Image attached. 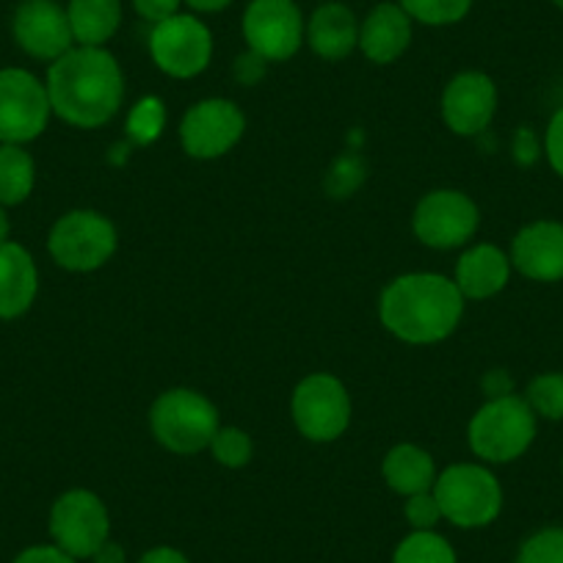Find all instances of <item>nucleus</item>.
Wrapping results in <instances>:
<instances>
[{"mask_svg":"<svg viewBox=\"0 0 563 563\" xmlns=\"http://www.w3.org/2000/svg\"><path fill=\"white\" fill-rule=\"evenodd\" d=\"M246 133V117L227 97L194 102L180 122V144L188 158L216 161L238 147Z\"/></svg>","mask_w":563,"mask_h":563,"instance_id":"ddd939ff","label":"nucleus"},{"mask_svg":"<svg viewBox=\"0 0 563 563\" xmlns=\"http://www.w3.org/2000/svg\"><path fill=\"white\" fill-rule=\"evenodd\" d=\"M307 23L296 0H252L243 12V40L263 62H290L305 45Z\"/></svg>","mask_w":563,"mask_h":563,"instance_id":"9b49d317","label":"nucleus"},{"mask_svg":"<svg viewBox=\"0 0 563 563\" xmlns=\"http://www.w3.org/2000/svg\"><path fill=\"white\" fill-rule=\"evenodd\" d=\"M398 7L415 23L442 29V25L462 23L473 9V0H398Z\"/></svg>","mask_w":563,"mask_h":563,"instance_id":"393cba45","label":"nucleus"},{"mask_svg":"<svg viewBox=\"0 0 563 563\" xmlns=\"http://www.w3.org/2000/svg\"><path fill=\"white\" fill-rule=\"evenodd\" d=\"M323 3H327V0H323Z\"/></svg>","mask_w":563,"mask_h":563,"instance_id":"79ce46f5","label":"nucleus"},{"mask_svg":"<svg viewBox=\"0 0 563 563\" xmlns=\"http://www.w3.org/2000/svg\"><path fill=\"white\" fill-rule=\"evenodd\" d=\"M183 3H188L197 14H216V12H224L232 0H183Z\"/></svg>","mask_w":563,"mask_h":563,"instance_id":"e433bc0d","label":"nucleus"},{"mask_svg":"<svg viewBox=\"0 0 563 563\" xmlns=\"http://www.w3.org/2000/svg\"><path fill=\"white\" fill-rule=\"evenodd\" d=\"M484 389L489 398H503V395L514 393V382L508 378L506 371H492L489 376L484 378Z\"/></svg>","mask_w":563,"mask_h":563,"instance_id":"c9c22d12","label":"nucleus"},{"mask_svg":"<svg viewBox=\"0 0 563 563\" xmlns=\"http://www.w3.org/2000/svg\"><path fill=\"white\" fill-rule=\"evenodd\" d=\"M47 86L29 69H0V144H25L45 133L51 119Z\"/></svg>","mask_w":563,"mask_h":563,"instance_id":"f8f14e48","label":"nucleus"},{"mask_svg":"<svg viewBox=\"0 0 563 563\" xmlns=\"http://www.w3.org/2000/svg\"><path fill=\"white\" fill-rule=\"evenodd\" d=\"M219 429V409L199 389H166L150 409V431H153L155 442L177 456H194V453L208 451Z\"/></svg>","mask_w":563,"mask_h":563,"instance_id":"20e7f679","label":"nucleus"},{"mask_svg":"<svg viewBox=\"0 0 563 563\" xmlns=\"http://www.w3.org/2000/svg\"><path fill=\"white\" fill-rule=\"evenodd\" d=\"M150 56L155 67L175 80H191L210 67L213 34L197 14H175L150 31Z\"/></svg>","mask_w":563,"mask_h":563,"instance_id":"9d476101","label":"nucleus"},{"mask_svg":"<svg viewBox=\"0 0 563 563\" xmlns=\"http://www.w3.org/2000/svg\"><path fill=\"white\" fill-rule=\"evenodd\" d=\"M552 7H558L563 12V0H552Z\"/></svg>","mask_w":563,"mask_h":563,"instance_id":"ea45409f","label":"nucleus"},{"mask_svg":"<svg viewBox=\"0 0 563 563\" xmlns=\"http://www.w3.org/2000/svg\"><path fill=\"white\" fill-rule=\"evenodd\" d=\"M122 558H124L122 550H119L117 544H111V541H108V544L102 547V550L97 552V555L91 558V561H95V563H124Z\"/></svg>","mask_w":563,"mask_h":563,"instance_id":"4c0bfd02","label":"nucleus"},{"mask_svg":"<svg viewBox=\"0 0 563 563\" xmlns=\"http://www.w3.org/2000/svg\"><path fill=\"white\" fill-rule=\"evenodd\" d=\"M265 64H268V62H263V58H260L257 53L246 51V53H243V56L235 62V75H238V80H241V84H246V86L257 84V80L263 78Z\"/></svg>","mask_w":563,"mask_h":563,"instance_id":"72a5a7b5","label":"nucleus"},{"mask_svg":"<svg viewBox=\"0 0 563 563\" xmlns=\"http://www.w3.org/2000/svg\"><path fill=\"white\" fill-rule=\"evenodd\" d=\"M539 434V417L522 395L489 398L467 426L470 451L481 464H511L530 451Z\"/></svg>","mask_w":563,"mask_h":563,"instance_id":"7ed1b4c3","label":"nucleus"},{"mask_svg":"<svg viewBox=\"0 0 563 563\" xmlns=\"http://www.w3.org/2000/svg\"><path fill=\"white\" fill-rule=\"evenodd\" d=\"M544 153H547V161H550L552 172L563 180V108H558V111L552 113L550 124H547Z\"/></svg>","mask_w":563,"mask_h":563,"instance_id":"7c9ffc66","label":"nucleus"},{"mask_svg":"<svg viewBox=\"0 0 563 563\" xmlns=\"http://www.w3.org/2000/svg\"><path fill=\"white\" fill-rule=\"evenodd\" d=\"M393 563H459V555L437 530H409L395 547Z\"/></svg>","mask_w":563,"mask_h":563,"instance_id":"b1692460","label":"nucleus"},{"mask_svg":"<svg viewBox=\"0 0 563 563\" xmlns=\"http://www.w3.org/2000/svg\"><path fill=\"white\" fill-rule=\"evenodd\" d=\"M415 20L395 3H378L360 23V51L367 62L387 67L398 62L411 45Z\"/></svg>","mask_w":563,"mask_h":563,"instance_id":"f3484780","label":"nucleus"},{"mask_svg":"<svg viewBox=\"0 0 563 563\" xmlns=\"http://www.w3.org/2000/svg\"><path fill=\"white\" fill-rule=\"evenodd\" d=\"M53 544L75 561H91L111 541V514L91 489H69L51 508Z\"/></svg>","mask_w":563,"mask_h":563,"instance_id":"6e6552de","label":"nucleus"},{"mask_svg":"<svg viewBox=\"0 0 563 563\" xmlns=\"http://www.w3.org/2000/svg\"><path fill=\"white\" fill-rule=\"evenodd\" d=\"M45 86L53 113L80 130L108 124L124 102L122 67L106 47L75 45L51 64Z\"/></svg>","mask_w":563,"mask_h":563,"instance_id":"f257e3e1","label":"nucleus"},{"mask_svg":"<svg viewBox=\"0 0 563 563\" xmlns=\"http://www.w3.org/2000/svg\"><path fill=\"white\" fill-rule=\"evenodd\" d=\"M14 42L40 62H56L73 51V29H69L67 9L56 0H23L14 12Z\"/></svg>","mask_w":563,"mask_h":563,"instance_id":"2eb2a0df","label":"nucleus"},{"mask_svg":"<svg viewBox=\"0 0 563 563\" xmlns=\"http://www.w3.org/2000/svg\"><path fill=\"white\" fill-rule=\"evenodd\" d=\"M434 497L445 522L462 530H478L503 514V486L497 475L481 462H459L437 475Z\"/></svg>","mask_w":563,"mask_h":563,"instance_id":"39448f33","label":"nucleus"},{"mask_svg":"<svg viewBox=\"0 0 563 563\" xmlns=\"http://www.w3.org/2000/svg\"><path fill=\"white\" fill-rule=\"evenodd\" d=\"M290 415L305 440L327 445L349 431L354 404L345 384L332 373H310L301 378L290 398Z\"/></svg>","mask_w":563,"mask_h":563,"instance_id":"0eeeda50","label":"nucleus"},{"mask_svg":"<svg viewBox=\"0 0 563 563\" xmlns=\"http://www.w3.org/2000/svg\"><path fill=\"white\" fill-rule=\"evenodd\" d=\"M514 563H563V525H547L519 544Z\"/></svg>","mask_w":563,"mask_h":563,"instance_id":"c85d7f7f","label":"nucleus"},{"mask_svg":"<svg viewBox=\"0 0 563 563\" xmlns=\"http://www.w3.org/2000/svg\"><path fill=\"white\" fill-rule=\"evenodd\" d=\"M536 417L550 422L563 420V373L550 371L536 376L522 395Z\"/></svg>","mask_w":563,"mask_h":563,"instance_id":"a878e982","label":"nucleus"},{"mask_svg":"<svg viewBox=\"0 0 563 563\" xmlns=\"http://www.w3.org/2000/svg\"><path fill=\"white\" fill-rule=\"evenodd\" d=\"M464 296L456 282L431 271L400 274L382 290L378 321L409 345H434L451 338L464 318Z\"/></svg>","mask_w":563,"mask_h":563,"instance_id":"f03ea898","label":"nucleus"},{"mask_svg":"<svg viewBox=\"0 0 563 563\" xmlns=\"http://www.w3.org/2000/svg\"><path fill=\"white\" fill-rule=\"evenodd\" d=\"M497 113L495 80L478 69H467L448 80L442 91V119L448 130L464 139L481 135Z\"/></svg>","mask_w":563,"mask_h":563,"instance_id":"4468645a","label":"nucleus"},{"mask_svg":"<svg viewBox=\"0 0 563 563\" xmlns=\"http://www.w3.org/2000/svg\"><path fill=\"white\" fill-rule=\"evenodd\" d=\"M511 271V257L500 246H495V243H475V246H470L459 257L453 282H456L459 294L467 301H486L506 290Z\"/></svg>","mask_w":563,"mask_h":563,"instance_id":"a211bd4d","label":"nucleus"},{"mask_svg":"<svg viewBox=\"0 0 563 563\" xmlns=\"http://www.w3.org/2000/svg\"><path fill=\"white\" fill-rule=\"evenodd\" d=\"M119 235L113 221L100 210H69L53 224L47 252L62 268L89 274L117 254Z\"/></svg>","mask_w":563,"mask_h":563,"instance_id":"423d86ee","label":"nucleus"},{"mask_svg":"<svg viewBox=\"0 0 563 563\" xmlns=\"http://www.w3.org/2000/svg\"><path fill=\"white\" fill-rule=\"evenodd\" d=\"M12 563H80V561H75L73 555L58 550L56 544H36L20 552Z\"/></svg>","mask_w":563,"mask_h":563,"instance_id":"473e14b6","label":"nucleus"},{"mask_svg":"<svg viewBox=\"0 0 563 563\" xmlns=\"http://www.w3.org/2000/svg\"><path fill=\"white\" fill-rule=\"evenodd\" d=\"M305 42L323 62H343L360 47V20L345 3L327 0L307 20Z\"/></svg>","mask_w":563,"mask_h":563,"instance_id":"6ab92c4d","label":"nucleus"},{"mask_svg":"<svg viewBox=\"0 0 563 563\" xmlns=\"http://www.w3.org/2000/svg\"><path fill=\"white\" fill-rule=\"evenodd\" d=\"M481 227V210L473 197L459 188H437L417 202L411 216L415 238L429 249L467 246Z\"/></svg>","mask_w":563,"mask_h":563,"instance_id":"1a4fd4ad","label":"nucleus"},{"mask_svg":"<svg viewBox=\"0 0 563 563\" xmlns=\"http://www.w3.org/2000/svg\"><path fill=\"white\" fill-rule=\"evenodd\" d=\"M404 517L411 530H437V525L445 522L437 503L434 492H422V495L406 497L404 503Z\"/></svg>","mask_w":563,"mask_h":563,"instance_id":"c756f323","label":"nucleus"},{"mask_svg":"<svg viewBox=\"0 0 563 563\" xmlns=\"http://www.w3.org/2000/svg\"><path fill=\"white\" fill-rule=\"evenodd\" d=\"M561 473H563V462H561Z\"/></svg>","mask_w":563,"mask_h":563,"instance_id":"a19ab883","label":"nucleus"},{"mask_svg":"<svg viewBox=\"0 0 563 563\" xmlns=\"http://www.w3.org/2000/svg\"><path fill=\"white\" fill-rule=\"evenodd\" d=\"M183 0H133V9L141 20H147L150 25H158L164 20L180 14Z\"/></svg>","mask_w":563,"mask_h":563,"instance_id":"2f4dec72","label":"nucleus"},{"mask_svg":"<svg viewBox=\"0 0 563 563\" xmlns=\"http://www.w3.org/2000/svg\"><path fill=\"white\" fill-rule=\"evenodd\" d=\"M135 563H191V561H188L186 552H180L177 547L161 544V547H153V550L144 552V555H141Z\"/></svg>","mask_w":563,"mask_h":563,"instance_id":"f704fd0d","label":"nucleus"},{"mask_svg":"<svg viewBox=\"0 0 563 563\" xmlns=\"http://www.w3.org/2000/svg\"><path fill=\"white\" fill-rule=\"evenodd\" d=\"M9 241V219L7 213H3V208H0V243Z\"/></svg>","mask_w":563,"mask_h":563,"instance_id":"58836bf2","label":"nucleus"},{"mask_svg":"<svg viewBox=\"0 0 563 563\" xmlns=\"http://www.w3.org/2000/svg\"><path fill=\"white\" fill-rule=\"evenodd\" d=\"M437 475L440 473H437L434 456L426 448L411 445V442H400V445L389 448L382 462L384 484L404 500L434 489Z\"/></svg>","mask_w":563,"mask_h":563,"instance_id":"412c9836","label":"nucleus"},{"mask_svg":"<svg viewBox=\"0 0 563 563\" xmlns=\"http://www.w3.org/2000/svg\"><path fill=\"white\" fill-rule=\"evenodd\" d=\"M166 128V108L158 97H141L128 113V135L133 144L147 147L161 139Z\"/></svg>","mask_w":563,"mask_h":563,"instance_id":"bb28decb","label":"nucleus"},{"mask_svg":"<svg viewBox=\"0 0 563 563\" xmlns=\"http://www.w3.org/2000/svg\"><path fill=\"white\" fill-rule=\"evenodd\" d=\"M67 18L75 45L106 47L122 25V0H69Z\"/></svg>","mask_w":563,"mask_h":563,"instance_id":"4be33fe9","label":"nucleus"},{"mask_svg":"<svg viewBox=\"0 0 563 563\" xmlns=\"http://www.w3.org/2000/svg\"><path fill=\"white\" fill-rule=\"evenodd\" d=\"M40 294V271L20 243H0V318H20Z\"/></svg>","mask_w":563,"mask_h":563,"instance_id":"aec40b11","label":"nucleus"},{"mask_svg":"<svg viewBox=\"0 0 563 563\" xmlns=\"http://www.w3.org/2000/svg\"><path fill=\"white\" fill-rule=\"evenodd\" d=\"M508 257L525 279L541 285L563 282V221L539 219L525 224L514 235Z\"/></svg>","mask_w":563,"mask_h":563,"instance_id":"dca6fc26","label":"nucleus"},{"mask_svg":"<svg viewBox=\"0 0 563 563\" xmlns=\"http://www.w3.org/2000/svg\"><path fill=\"white\" fill-rule=\"evenodd\" d=\"M36 183L34 158L20 144H0V205H20Z\"/></svg>","mask_w":563,"mask_h":563,"instance_id":"5701e85b","label":"nucleus"},{"mask_svg":"<svg viewBox=\"0 0 563 563\" xmlns=\"http://www.w3.org/2000/svg\"><path fill=\"white\" fill-rule=\"evenodd\" d=\"M208 451L213 453L216 464H221V467L241 470L252 462L254 442L252 437H249V431L235 429V426H221V429L216 431Z\"/></svg>","mask_w":563,"mask_h":563,"instance_id":"cd10ccee","label":"nucleus"}]
</instances>
